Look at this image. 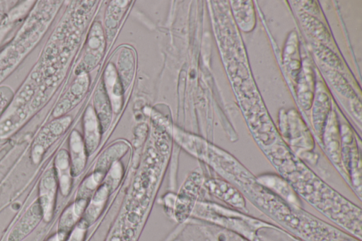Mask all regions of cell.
Instances as JSON below:
<instances>
[{"label": "cell", "mask_w": 362, "mask_h": 241, "mask_svg": "<svg viewBox=\"0 0 362 241\" xmlns=\"http://www.w3.org/2000/svg\"><path fill=\"white\" fill-rule=\"evenodd\" d=\"M281 177L299 196L322 213L341 223L342 216L361 221V208L343 197L302 164L294 163Z\"/></svg>", "instance_id": "cell-1"}, {"label": "cell", "mask_w": 362, "mask_h": 241, "mask_svg": "<svg viewBox=\"0 0 362 241\" xmlns=\"http://www.w3.org/2000/svg\"><path fill=\"white\" fill-rule=\"evenodd\" d=\"M256 180L261 185L284 200L293 209H301L300 196L290 183L281 175L274 173H263L257 175Z\"/></svg>", "instance_id": "cell-2"}, {"label": "cell", "mask_w": 362, "mask_h": 241, "mask_svg": "<svg viewBox=\"0 0 362 241\" xmlns=\"http://www.w3.org/2000/svg\"><path fill=\"white\" fill-rule=\"evenodd\" d=\"M204 184L209 193L214 197L234 208L247 210L243 194L225 179L210 177Z\"/></svg>", "instance_id": "cell-3"}, {"label": "cell", "mask_w": 362, "mask_h": 241, "mask_svg": "<svg viewBox=\"0 0 362 241\" xmlns=\"http://www.w3.org/2000/svg\"><path fill=\"white\" fill-rule=\"evenodd\" d=\"M57 182L53 168L47 169L42 176L39 184V198L42 217L49 221L52 216Z\"/></svg>", "instance_id": "cell-4"}, {"label": "cell", "mask_w": 362, "mask_h": 241, "mask_svg": "<svg viewBox=\"0 0 362 241\" xmlns=\"http://www.w3.org/2000/svg\"><path fill=\"white\" fill-rule=\"evenodd\" d=\"M70 119L63 118L47 125L39 134L32 149V158L35 163H39L41 156L48 146L68 127Z\"/></svg>", "instance_id": "cell-5"}, {"label": "cell", "mask_w": 362, "mask_h": 241, "mask_svg": "<svg viewBox=\"0 0 362 241\" xmlns=\"http://www.w3.org/2000/svg\"><path fill=\"white\" fill-rule=\"evenodd\" d=\"M42 217V213L37 200H36L25 213L21 220L11 233L8 241H19L37 224Z\"/></svg>", "instance_id": "cell-6"}, {"label": "cell", "mask_w": 362, "mask_h": 241, "mask_svg": "<svg viewBox=\"0 0 362 241\" xmlns=\"http://www.w3.org/2000/svg\"><path fill=\"white\" fill-rule=\"evenodd\" d=\"M55 176L58 180L60 192L67 196L71 187V167L66 151H60L54 160Z\"/></svg>", "instance_id": "cell-7"}, {"label": "cell", "mask_w": 362, "mask_h": 241, "mask_svg": "<svg viewBox=\"0 0 362 241\" xmlns=\"http://www.w3.org/2000/svg\"><path fill=\"white\" fill-rule=\"evenodd\" d=\"M70 151L71 173L76 177L81 172L86 162L83 144L80 135L76 131H74L70 136Z\"/></svg>", "instance_id": "cell-8"}, {"label": "cell", "mask_w": 362, "mask_h": 241, "mask_svg": "<svg viewBox=\"0 0 362 241\" xmlns=\"http://www.w3.org/2000/svg\"><path fill=\"white\" fill-rule=\"evenodd\" d=\"M84 129L87 149L90 153L95 149L99 141V126L92 110H87Z\"/></svg>", "instance_id": "cell-9"}]
</instances>
